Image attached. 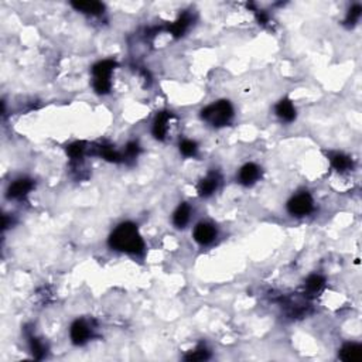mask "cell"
Returning <instances> with one entry per match:
<instances>
[{"label": "cell", "instance_id": "obj_1", "mask_svg": "<svg viewBox=\"0 0 362 362\" xmlns=\"http://www.w3.org/2000/svg\"><path fill=\"white\" fill-rule=\"evenodd\" d=\"M109 245L122 252L127 253H142L144 249V242L136 225L130 222L120 224L118 228L112 232L109 238Z\"/></svg>", "mask_w": 362, "mask_h": 362}, {"label": "cell", "instance_id": "obj_2", "mask_svg": "<svg viewBox=\"0 0 362 362\" xmlns=\"http://www.w3.org/2000/svg\"><path fill=\"white\" fill-rule=\"evenodd\" d=\"M201 116L213 126H225L234 116V109L228 101H220L207 106L203 110Z\"/></svg>", "mask_w": 362, "mask_h": 362}, {"label": "cell", "instance_id": "obj_3", "mask_svg": "<svg viewBox=\"0 0 362 362\" xmlns=\"http://www.w3.org/2000/svg\"><path fill=\"white\" fill-rule=\"evenodd\" d=\"M115 67L112 61H102L94 67V87L96 92L106 94L110 88V74Z\"/></svg>", "mask_w": 362, "mask_h": 362}, {"label": "cell", "instance_id": "obj_4", "mask_svg": "<svg viewBox=\"0 0 362 362\" xmlns=\"http://www.w3.org/2000/svg\"><path fill=\"white\" fill-rule=\"evenodd\" d=\"M287 210L291 215L303 217L311 213L313 210V198L308 196L307 193H301L291 198L287 204Z\"/></svg>", "mask_w": 362, "mask_h": 362}, {"label": "cell", "instance_id": "obj_5", "mask_svg": "<svg viewBox=\"0 0 362 362\" xmlns=\"http://www.w3.org/2000/svg\"><path fill=\"white\" fill-rule=\"evenodd\" d=\"M215 236H217V231H215V228L211 224L203 222V224H198L196 229H194V239L197 241L198 244H211L215 239Z\"/></svg>", "mask_w": 362, "mask_h": 362}, {"label": "cell", "instance_id": "obj_6", "mask_svg": "<svg viewBox=\"0 0 362 362\" xmlns=\"http://www.w3.org/2000/svg\"><path fill=\"white\" fill-rule=\"evenodd\" d=\"M168 130H170V113L161 112V113H158V116L154 120L153 134L158 140H164L168 134Z\"/></svg>", "mask_w": 362, "mask_h": 362}, {"label": "cell", "instance_id": "obj_7", "mask_svg": "<svg viewBox=\"0 0 362 362\" xmlns=\"http://www.w3.org/2000/svg\"><path fill=\"white\" fill-rule=\"evenodd\" d=\"M362 346L355 342H348L341 348L339 351V358L345 362H356L361 359Z\"/></svg>", "mask_w": 362, "mask_h": 362}, {"label": "cell", "instance_id": "obj_8", "mask_svg": "<svg viewBox=\"0 0 362 362\" xmlns=\"http://www.w3.org/2000/svg\"><path fill=\"white\" fill-rule=\"evenodd\" d=\"M89 327L84 321H75L71 327V339L74 344H84L89 338Z\"/></svg>", "mask_w": 362, "mask_h": 362}, {"label": "cell", "instance_id": "obj_9", "mask_svg": "<svg viewBox=\"0 0 362 362\" xmlns=\"http://www.w3.org/2000/svg\"><path fill=\"white\" fill-rule=\"evenodd\" d=\"M260 175V168L256 164L253 163H249V164H245L241 171H239V180L242 184L245 186H249V184H253L255 181L259 178Z\"/></svg>", "mask_w": 362, "mask_h": 362}, {"label": "cell", "instance_id": "obj_10", "mask_svg": "<svg viewBox=\"0 0 362 362\" xmlns=\"http://www.w3.org/2000/svg\"><path fill=\"white\" fill-rule=\"evenodd\" d=\"M276 113L284 122H291L293 119L296 118V109L289 99H282L276 105Z\"/></svg>", "mask_w": 362, "mask_h": 362}, {"label": "cell", "instance_id": "obj_11", "mask_svg": "<svg viewBox=\"0 0 362 362\" xmlns=\"http://www.w3.org/2000/svg\"><path fill=\"white\" fill-rule=\"evenodd\" d=\"M33 189V183L30 180H22L15 181L10 187H9V197L12 198H20L26 196L30 190Z\"/></svg>", "mask_w": 362, "mask_h": 362}, {"label": "cell", "instance_id": "obj_12", "mask_svg": "<svg viewBox=\"0 0 362 362\" xmlns=\"http://www.w3.org/2000/svg\"><path fill=\"white\" fill-rule=\"evenodd\" d=\"M72 6L79 12L88 13V15H99L103 10V5L99 2H75L72 3Z\"/></svg>", "mask_w": 362, "mask_h": 362}, {"label": "cell", "instance_id": "obj_13", "mask_svg": "<svg viewBox=\"0 0 362 362\" xmlns=\"http://www.w3.org/2000/svg\"><path fill=\"white\" fill-rule=\"evenodd\" d=\"M190 214H191V210H190L189 205L181 204L173 215L174 225L178 227V228H183L184 225H187V222L190 221Z\"/></svg>", "mask_w": 362, "mask_h": 362}, {"label": "cell", "instance_id": "obj_14", "mask_svg": "<svg viewBox=\"0 0 362 362\" xmlns=\"http://www.w3.org/2000/svg\"><path fill=\"white\" fill-rule=\"evenodd\" d=\"M218 189V178L215 175H210L204 180L200 183L198 186V191L203 197H208L211 196L213 193H215V190Z\"/></svg>", "mask_w": 362, "mask_h": 362}, {"label": "cell", "instance_id": "obj_15", "mask_svg": "<svg viewBox=\"0 0 362 362\" xmlns=\"http://www.w3.org/2000/svg\"><path fill=\"white\" fill-rule=\"evenodd\" d=\"M331 164H332V167H334L335 170L344 171V170L351 167V160H349V157L344 156V154L335 153L334 156H331Z\"/></svg>", "mask_w": 362, "mask_h": 362}, {"label": "cell", "instance_id": "obj_16", "mask_svg": "<svg viewBox=\"0 0 362 362\" xmlns=\"http://www.w3.org/2000/svg\"><path fill=\"white\" fill-rule=\"evenodd\" d=\"M323 286H324V279L320 275L310 276L307 279V282H306V287H307V290L311 291V293H317V291L320 290Z\"/></svg>", "mask_w": 362, "mask_h": 362}, {"label": "cell", "instance_id": "obj_17", "mask_svg": "<svg viewBox=\"0 0 362 362\" xmlns=\"http://www.w3.org/2000/svg\"><path fill=\"white\" fill-rule=\"evenodd\" d=\"M208 356H210L208 351L205 349L204 346H200L196 351H191V352L186 356V359H187V361H204Z\"/></svg>", "mask_w": 362, "mask_h": 362}, {"label": "cell", "instance_id": "obj_18", "mask_svg": "<svg viewBox=\"0 0 362 362\" xmlns=\"http://www.w3.org/2000/svg\"><path fill=\"white\" fill-rule=\"evenodd\" d=\"M181 153L187 157H191L197 153V144L193 142V140H183L180 144Z\"/></svg>", "mask_w": 362, "mask_h": 362}, {"label": "cell", "instance_id": "obj_19", "mask_svg": "<svg viewBox=\"0 0 362 362\" xmlns=\"http://www.w3.org/2000/svg\"><path fill=\"white\" fill-rule=\"evenodd\" d=\"M189 24H190V19L187 16H183L180 17L175 23H174L173 26V34H175V36H181L183 33L186 32L187 30V27H189Z\"/></svg>", "mask_w": 362, "mask_h": 362}, {"label": "cell", "instance_id": "obj_20", "mask_svg": "<svg viewBox=\"0 0 362 362\" xmlns=\"http://www.w3.org/2000/svg\"><path fill=\"white\" fill-rule=\"evenodd\" d=\"M361 12H362L361 6H359V5H355L354 8H351V10H349L348 17H346V22L351 24L356 23V22L359 20V17H361Z\"/></svg>", "mask_w": 362, "mask_h": 362}, {"label": "cell", "instance_id": "obj_21", "mask_svg": "<svg viewBox=\"0 0 362 362\" xmlns=\"http://www.w3.org/2000/svg\"><path fill=\"white\" fill-rule=\"evenodd\" d=\"M85 144L82 142H77V143H74V144H71L70 147H68V154L71 156V157H79L81 154H82V151H84V147Z\"/></svg>", "mask_w": 362, "mask_h": 362}, {"label": "cell", "instance_id": "obj_22", "mask_svg": "<svg viewBox=\"0 0 362 362\" xmlns=\"http://www.w3.org/2000/svg\"><path fill=\"white\" fill-rule=\"evenodd\" d=\"M32 348H33V354L36 355L37 358H40V356L43 355V352H44V346H43V344L40 342L39 339L36 338L32 339Z\"/></svg>", "mask_w": 362, "mask_h": 362}, {"label": "cell", "instance_id": "obj_23", "mask_svg": "<svg viewBox=\"0 0 362 362\" xmlns=\"http://www.w3.org/2000/svg\"><path fill=\"white\" fill-rule=\"evenodd\" d=\"M126 151L129 156H136L137 151H139V146H137L136 143H130V144H127Z\"/></svg>", "mask_w": 362, "mask_h": 362}]
</instances>
